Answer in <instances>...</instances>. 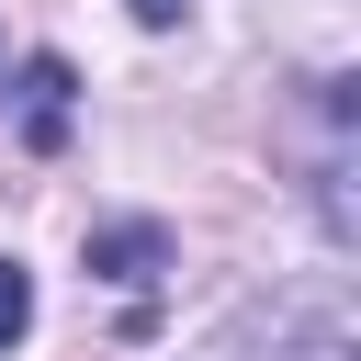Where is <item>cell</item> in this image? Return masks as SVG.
I'll return each instance as SVG.
<instances>
[{
  "label": "cell",
  "instance_id": "6da1fadb",
  "mask_svg": "<svg viewBox=\"0 0 361 361\" xmlns=\"http://www.w3.org/2000/svg\"><path fill=\"white\" fill-rule=\"evenodd\" d=\"M68 56H34L23 68V147H68Z\"/></svg>",
  "mask_w": 361,
  "mask_h": 361
},
{
  "label": "cell",
  "instance_id": "7a4b0ae2",
  "mask_svg": "<svg viewBox=\"0 0 361 361\" xmlns=\"http://www.w3.org/2000/svg\"><path fill=\"white\" fill-rule=\"evenodd\" d=\"M158 259H169L158 226H102V237H90V271H102V282H158Z\"/></svg>",
  "mask_w": 361,
  "mask_h": 361
},
{
  "label": "cell",
  "instance_id": "3957f363",
  "mask_svg": "<svg viewBox=\"0 0 361 361\" xmlns=\"http://www.w3.org/2000/svg\"><path fill=\"white\" fill-rule=\"evenodd\" d=\"M34 327V282H23V259H0V350Z\"/></svg>",
  "mask_w": 361,
  "mask_h": 361
},
{
  "label": "cell",
  "instance_id": "277c9868",
  "mask_svg": "<svg viewBox=\"0 0 361 361\" xmlns=\"http://www.w3.org/2000/svg\"><path fill=\"white\" fill-rule=\"evenodd\" d=\"M124 11H135V23H147V34H169V23H180V11H192V0H124Z\"/></svg>",
  "mask_w": 361,
  "mask_h": 361
}]
</instances>
